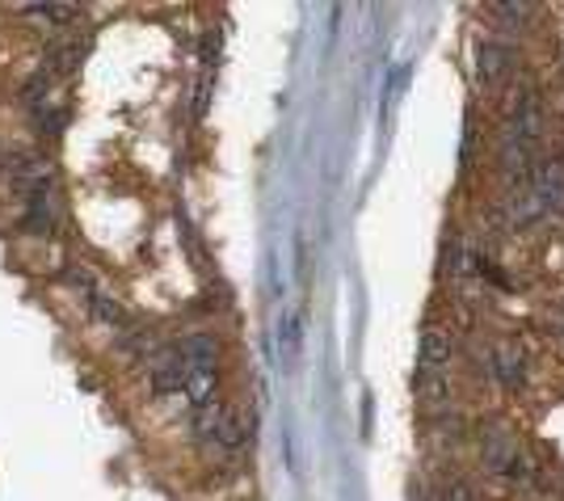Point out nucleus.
Masks as SVG:
<instances>
[{
  "label": "nucleus",
  "instance_id": "nucleus-1",
  "mask_svg": "<svg viewBox=\"0 0 564 501\" xmlns=\"http://www.w3.org/2000/svg\"><path fill=\"white\" fill-rule=\"evenodd\" d=\"M177 362H182V401L194 413L215 405V362L219 346L212 334H189L177 341Z\"/></svg>",
  "mask_w": 564,
  "mask_h": 501
},
{
  "label": "nucleus",
  "instance_id": "nucleus-2",
  "mask_svg": "<svg viewBox=\"0 0 564 501\" xmlns=\"http://www.w3.org/2000/svg\"><path fill=\"white\" fill-rule=\"evenodd\" d=\"M194 434L207 447H215V451H232V447H240V438H245V426H240V417H236L232 409L207 405L198 409V417H194Z\"/></svg>",
  "mask_w": 564,
  "mask_h": 501
},
{
  "label": "nucleus",
  "instance_id": "nucleus-3",
  "mask_svg": "<svg viewBox=\"0 0 564 501\" xmlns=\"http://www.w3.org/2000/svg\"><path fill=\"white\" fill-rule=\"evenodd\" d=\"M527 194L540 207V215H561L564 211V165L561 161H540L527 177Z\"/></svg>",
  "mask_w": 564,
  "mask_h": 501
},
{
  "label": "nucleus",
  "instance_id": "nucleus-4",
  "mask_svg": "<svg viewBox=\"0 0 564 501\" xmlns=\"http://www.w3.org/2000/svg\"><path fill=\"white\" fill-rule=\"evenodd\" d=\"M494 371L501 383H518L522 380V371H527V358H522V346L514 341H501L494 350Z\"/></svg>",
  "mask_w": 564,
  "mask_h": 501
},
{
  "label": "nucleus",
  "instance_id": "nucleus-5",
  "mask_svg": "<svg viewBox=\"0 0 564 501\" xmlns=\"http://www.w3.org/2000/svg\"><path fill=\"white\" fill-rule=\"evenodd\" d=\"M451 362V337L438 329H425L422 334V367L425 371H438Z\"/></svg>",
  "mask_w": 564,
  "mask_h": 501
},
{
  "label": "nucleus",
  "instance_id": "nucleus-6",
  "mask_svg": "<svg viewBox=\"0 0 564 501\" xmlns=\"http://www.w3.org/2000/svg\"><path fill=\"white\" fill-rule=\"evenodd\" d=\"M506 47H497V43H485L480 47V80H497L501 76V68H506Z\"/></svg>",
  "mask_w": 564,
  "mask_h": 501
},
{
  "label": "nucleus",
  "instance_id": "nucleus-7",
  "mask_svg": "<svg viewBox=\"0 0 564 501\" xmlns=\"http://www.w3.org/2000/svg\"><path fill=\"white\" fill-rule=\"evenodd\" d=\"M30 13H34V18H43V22L64 25V22H76V13H80V4H34Z\"/></svg>",
  "mask_w": 564,
  "mask_h": 501
},
{
  "label": "nucleus",
  "instance_id": "nucleus-8",
  "mask_svg": "<svg viewBox=\"0 0 564 501\" xmlns=\"http://www.w3.org/2000/svg\"><path fill=\"white\" fill-rule=\"evenodd\" d=\"M561 329H564V325H561Z\"/></svg>",
  "mask_w": 564,
  "mask_h": 501
}]
</instances>
